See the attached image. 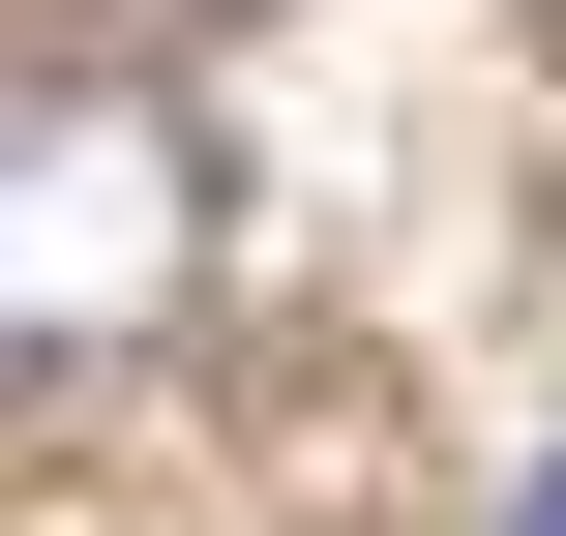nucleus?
Wrapping results in <instances>:
<instances>
[{
	"instance_id": "f03ea898",
	"label": "nucleus",
	"mask_w": 566,
	"mask_h": 536,
	"mask_svg": "<svg viewBox=\"0 0 566 536\" xmlns=\"http://www.w3.org/2000/svg\"><path fill=\"white\" fill-rule=\"evenodd\" d=\"M507 536H566V477H537V507H507Z\"/></svg>"
},
{
	"instance_id": "7ed1b4c3",
	"label": "nucleus",
	"mask_w": 566,
	"mask_h": 536,
	"mask_svg": "<svg viewBox=\"0 0 566 536\" xmlns=\"http://www.w3.org/2000/svg\"><path fill=\"white\" fill-rule=\"evenodd\" d=\"M209 30H239V0H209Z\"/></svg>"
},
{
	"instance_id": "f257e3e1",
	"label": "nucleus",
	"mask_w": 566,
	"mask_h": 536,
	"mask_svg": "<svg viewBox=\"0 0 566 536\" xmlns=\"http://www.w3.org/2000/svg\"><path fill=\"white\" fill-rule=\"evenodd\" d=\"M209 298V119L119 60H0V388H119Z\"/></svg>"
}]
</instances>
